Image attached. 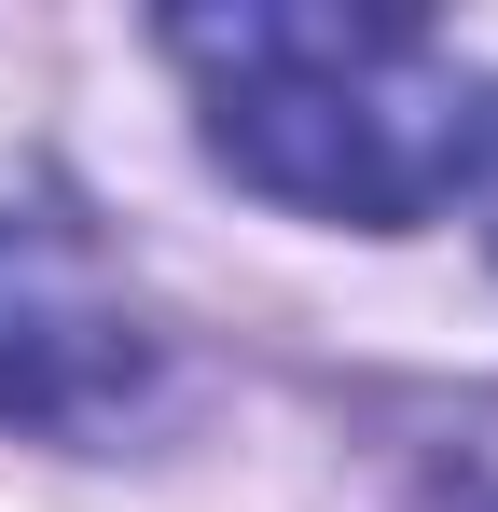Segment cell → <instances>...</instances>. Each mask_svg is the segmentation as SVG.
I'll list each match as a JSON object with an SVG mask.
<instances>
[{"label": "cell", "mask_w": 498, "mask_h": 512, "mask_svg": "<svg viewBox=\"0 0 498 512\" xmlns=\"http://www.w3.org/2000/svg\"><path fill=\"white\" fill-rule=\"evenodd\" d=\"M166 56L208 111V153L249 194H277L305 222H360V236L429 222L471 167V125H485L457 56L429 28H388V14L236 0V14H166Z\"/></svg>", "instance_id": "1"}, {"label": "cell", "mask_w": 498, "mask_h": 512, "mask_svg": "<svg viewBox=\"0 0 498 512\" xmlns=\"http://www.w3.org/2000/svg\"><path fill=\"white\" fill-rule=\"evenodd\" d=\"M153 388V333L111 291V263L56 222H0V429H111Z\"/></svg>", "instance_id": "2"}, {"label": "cell", "mask_w": 498, "mask_h": 512, "mask_svg": "<svg viewBox=\"0 0 498 512\" xmlns=\"http://www.w3.org/2000/svg\"><path fill=\"white\" fill-rule=\"evenodd\" d=\"M457 180H471V208H485V250H498V97H485V125H471V167H457Z\"/></svg>", "instance_id": "3"}]
</instances>
